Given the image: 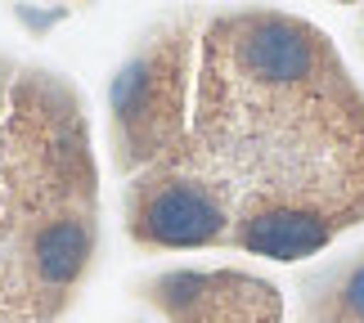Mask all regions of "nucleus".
<instances>
[{
	"instance_id": "obj_1",
	"label": "nucleus",
	"mask_w": 364,
	"mask_h": 323,
	"mask_svg": "<svg viewBox=\"0 0 364 323\" xmlns=\"http://www.w3.org/2000/svg\"><path fill=\"white\" fill-rule=\"evenodd\" d=\"M153 166L212 198L225 243L301 261L364 216V99L324 32L225 13L203 36L193 126Z\"/></svg>"
},
{
	"instance_id": "obj_2",
	"label": "nucleus",
	"mask_w": 364,
	"mask_h": 323,
	"mask_svg": "<svg viewBox=\"0 0 364 323\" xmlns=\"http://www.w3.org/2000/svg\"><path fill=\"white\" fill-rule=\"evenodd\" d=\"M185 50L180 27L144 40L113 81V153L122 171H149L185 139Z\"/></svg>"
},
{
	"instance_id": "obj_3",
	"label": "nucleus",
	"mask_w": 364,
	"mask_h": 323,
	"mask_svg": "<svg viewBox=\"0 0 364 323\" xmlns=\"http://www.w3.org/2000/svg\"><path fill=\"white\" fill-rule=\"evenodd\" d=\"M319 323H364V261H355L351 270H342V283L328 297Z\"/></svg>"
},
{
	"instance_id": "obj_4",
	"label": "nucleus",
	"mask_w": 364,
	"mask_h": 323,
	"mask_svg": "<svg viewBox=\"0 0 364 323\" xmlns=\"http://www.w3.org/2000/svg\"><path fill=\"white\" fill-rule=\"evenodd\" d=\"M0 117H5V77H0Z\"/></svg>"
}]
</instances>
